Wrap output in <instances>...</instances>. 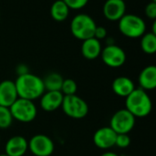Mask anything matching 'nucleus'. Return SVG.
I'll return each instance as SVG.
<instances>
[{"label": "nucleus", "instance_id": "23", "mask_svg": "<svg viewBox=\"0 0 156 156\" xmlns=\"http://www.w3.org/2000/svg\"><path fill=\"white\" fill-rule=\"evenodd\" d=\"M131 144V138L128 134H117L115 146L120 148H127Z\"/></svg>", "mask_w": 156, "mask_h": 156}, {"label": "nucleus", "instance_id": "31", "mask_svg": "<svg viewBox=\"0 0 156 156\" xmlns=\"http://www.w3.org/2000/svg\"><path fill=\"white\" fill-rule=\"evenodd\" d=\"M123 156H133V155H123Z\"/></svg>", "mask_w": 156, "mask_h": 156}, {"label": "nucleus", "instance_id": "13", "mask_svg": "<svg viewBox=\"0 0 156 156\" xmlns=\"http://www.w3.org/2000/svg\"><path fill=\"white\" fill-rule=\"evenodd\" d=\"M17 98L15 81L5 80L0 82V106L9 108Z\"/></svg>", "mask_w": 156, "mask_h": 156}, {"label": "nucleus", "instance_id": "19", "mask_svg": "<svg viewBox=\"0 0 156 156\" xmlns=\"http://www.w3.org/2000/svg\"><path fill=\"white\" fill-rule=\"evenodd\" d=\"M42 80L45 91H60L64 80L63 77L57 72H51Z\"/></svg>", "mask_w": 156, "mask_h": 156}, {"label": "nucleus", "instance_id": "3", "mask_svg": "<svg viewBox=\"0 0 156 156\" xmlns=\"http://www.w3.org/2000/svg\"><path fill=\"white\" fill-rule=\"evenodd\" d=\"M97 25L94 19L87 14H79L73 17L70 23V30L72 35L80 39L86 40L94 37V31Z\"/></svg>", "mask_w": 156, "mask_h": 156}, {"label": "nucleus", "instance_id": "1", "mask_svg": "<svg viewBox=\"0 0 156 156\" xmlns=\"http://www.w3.org/2000/svg\"><path fill=\"white\" fill-rule=\"evenodd\" d=\"M18 98L35 101L45 92L43 80L32 73H26L16 78L15 81Z\"/></svg>", "mask_w": 156, "mask_h": 156}, {"label": "nucleus", "instance_id": "2", "mask_svg": "<svg viewBox=\"0 0 156 156\" xmlns=\"http://www.w3.org/2000/svg\"><path fill=\"white\" fill-rule=\"evenodd\" d=\"M125 109L135 118H144L151 113L153 102L146 90L138 88L126 97Z\"/></svg>", "mask_w": 156, "mask_h": 156}, {"label": "nucleus", "instance_id": "21", "mask_svg": "<svg viewBox=\"0 0 156 156\" xmlns=\"http://www.w3.org/2000/svg\"><path fill=\"white\" fill-rule=\"evenodd\" d=\"M13 117L10 112V109L7 107L0 106V129H8L13 123Z\"/></svg>", "mask_w": 156, "mask_h": 156}, {"label": "nucleus", "instance_id": "28", "mask_svg": "<svg viewBox=\"0 0 156 156\" xmlns=\"http://www.w3.org/2000/svg\"><path fill=\"white\" fill-rule=\"evenodd\" d=\"M101 156H119L116 153H114V152H112V151H107V152H105V153H103V154H101Z\"/></svg>", "mask_w": 156, "mask_h": 156}, {"label": "nucleus", "instance_id": "15", "mask_svg": "<svg viewBox=\"0 0 156 156\" xmlns=\"http://www.w3.org/2000/svg\"><path fill=\"white\" fill-rule=\"evenodd\" d=\"M138 82L140 88L144 90H153L156 88V67L150 65L145 67L139 74Z\"/></svg>", "mask_w": 156, "mask_h": 156}, {"label": "nucleus", "instance_id": "6", "mask_svg": "<svg viewBox=\"0 0 156 156\" xmlns=\"http://www.w3.org/2000/svg\"><path fill=\"white\" fill-rule=\"evenodd\" d=\"M61 108L67 116L76 120L83 119L89 112L87 102L76 94L64 96Z\"/></svg>", "mask_w": 156, "mask_h": 156}, {"label": "nucleus", "instance_id": "22", "mask_svg": "<svg viewBox=\"0 0 156 156\" xmlns=\"http://www.w3.org/2000/svg\"><path fill=\"white\" fill-rule=\"evenodd\" d=\"M77 90H78V85L76 81L72 79H66L63 80L60 91L64 96H69V95H75Z\"/></svg>", "mask_w": 156, "mask_h": 156}, {"label": "nucleus", "instance_id": "9", "mask_svg": "<svg viewBox=\"0 0 156 156\" xmlns=\"http://www.w3.org/2000/svg\"><path fill=\"white\" fill-rule=\"evenodd\" d=\"M101 57L104 64L111 68H120L126 61L124 50L114 44H110L102 48Z\"/></svg>", "mask_w": 156, "mask_h": 156}, {"label": "nucleus", "instance_id": "5", "mask_svg": "<svg viewBox=\"0 0 156 156\" xmlns=\"http://www.w3.org/2000/svg\"><path fill=\"white\" fill-rule=\"evenodd\" d=\"M9 109L13 119L23 123L33 122L37 114V109L34 101L21 98H17Z\"/></svg>", "mask_w": 156, "mask_h": 156}, {"label": "nucleus", "instance_id": "20", "mask_svg": "<svg viewBox=\"0 0 156 156\" xmlns=\"http://www.w3.org/2000/svg\"><path fill=\"white\" fill-rule=\"evenodd\" d=\"M141 39V48L146 54L152 55L156 52V34L153 32L144 33Z\"/></svg>", "mask_w": 156, "mask_h": 156}, {"label": "nucleus", "instance_id": "14", "mask_svg": "<svg viewBox=\"0 0 156 156\" xmlns=\"http://www.w3.org/2000/svg\"><path fill=\"white\" fill-rule=\"evenodd\" d=\"M63 98L61 91H45L40 97V107L45 112H54L61 107Z\"/></svg>", "mask_w": 156, "mask_h": 156}, {"label": "nucleus", "instance_id": "27", "mask_svg": "<svg viewBox=\"0 0 156 156\" xmlns=\"http://www.w3.org/2000/svg\"><path fill=\"white\" fill-rule=\"evenodd\" d=\"M16 73L18 74V76L20 75H23V74H26V73H28V69L26 65H18L16 67Z\"/></svg>", "mask_w": 156, "mask_h": 156}, {"label": "nucleus", "instance_id": "32", "mask_svg": "<svg viewBox=\"0 0 156 156\" xmlns=\"http://www.w3.org/2000/svg\"><path fill=\"white\" fill-rule=\"evenodd\" d=\"M0 19H1V15H0Z\"/></svg>", "mask_w": 156, "mask_h": 156}, {"label": "nucleus", "instance_id": "25", "mask_svg": "<svg viewBox=\"0 0 156 156\" xmlns=\"http://www.w3.org/2000/svg\"><path fill=\"white\" fill-rule=\"evenodd\" d=\"M145 15L147 17L151 19H155L156 18V2H150L144 9Z\"/></svg>", "mask_w": 156, "mask_h": 156}, {"label": "nucleus", "instance_id": "12", "mask_svg": "<svg viewBox=\"0 0 156 156\" xmlns=\"http://www.w3.org/2000/svg\"><path fill=\"white\" fill-rule=\"evenodd\" d=\"M27 151L28 141L21 135L9 138L5 145V154L8 156H24Z\"/></svg>", "mask_w": 156, "mask_h": 156}, {"label": "nucleus", "instance_id": "18", "mask_svg": "<svg viewBox=\"0 0 156 156\" xmlns=\"http://www.w3.org/2000/svg\"><path fill=\"white\" fill-rule=\"evenodd\" d=\"M69 14V8L65 4L63 0H57L55 1L51 7H50V16L51 17L58 21L62 22L67 19Z\"/></svg>", "mask_w": 156, "mask_h": 156}, {"label": "nucleus", "instance_id": "16", "mask_svg": "<svg viewBox=\"0 0 156 156\" xmlns=\"http://www.w3.org/2000/svg\"><path fill=\"white\" fill-rule=\"evenodd\" d=\"M112 88L116 95L126 98L133 92V90L135 89V86L133 81L130 78L120 76L113 80Z\"/></svg>", "mask_w": 156, "mask_h": 156}, {"label": "nucleus", "instance_id": "29", "mask_svg": "<svg viewBox=\"0 0 156 156\" xmlns=\"http://www.w3.org/2000/svg\"><path fill=\"white\" fill-rule=\"evenodd\" d=\"M0 156H8V155H6L5 154H0Z\"/></svg>", "mask_w": 156, "mask_h": 156}, {"label": "nucleus", "instance_id": "17", "mask_svg": "<svg viewBox=\"0 0 156 156\" xmlns=\"http://www.w3.org/2000/svg\"><path fill=\"white\" fill-rule=\"evenodd\" d=\"M102 48L99 39L95 37H90L83 40L81 45V53L83 57L87 59L92 60L101 56Z\"/></svg>", "mask_w": 156, "mask_h": 156}, {"label": "nucleus", "instance_id": "30", "mask_svg": "<svg viewBox=\"0 0 156 156\" xmlns=\"http://www.w3.org/2000/svg\"><path fill=\"white\" fill-rule=\"evenodd\" d=\"M152 1H153V2H156V0H152Z\"/></svg>", "mask_w": 156, "mask_h": 156}, {"label": "nucleus", "instance_id": "10", "mask_svg": "<svg viewBox=\"0 0 156 156\" xmlns=\"http://www.w3.org/2000/svg\"><path fill=\"white\" fill-rule=\"evenodd\" d=\"M116 136L117 133L110 126L101 127L94 133L93 143L100 149H111L115 146Z\"/></svg>", "mask_w": 156, "mask_h": 156}, {"label": "nucleus", "instance_id": "4", "mask_svg": "<svg viewBox=\"0 0 156 156\" xmlns=\"http://www.w3.org/2000/svg\"><path fill=\"white\" fill-rule=\"evenodd\" d=\"M119 29L127 37L138 38L145 33L146 25L141 16L134 14H125L119 20Z\"/></svg>", "mask_w": 156, "mask_h": 156}, {"label": "nucleus", "instance_id": "7", "mask_svg": "<svg viewBox=\"0 0 156 156\" xmlns=\"http://www.w3.org/2000/svg\"><path fill=\"white\" fill-rule=\"evenodd\" d=\"M136 118L126 109L117 111L110 121V127L117 134H128L135 126Z\"/></svg>", "mask_w": 156, "mask_h": 156}, {"label": "nucleus", "instance_id": "11", "mask_svg": "<svg viewBox=\"0 0 156 156\" xmlns=\"http://www.w3.org/2000/svg\"><path fill=\"white\" fill-rule=\"evenodd\" d=\"M102 11L108 20L119 21L126 14V5L123 0H107Z\"/></svg>", "mask_w": 156, "mask_h": 156}, {"label": "nucleus", "instance_id": "8", "mask_svg": "<svg viewBox=\"0 0 156 156\" xmlns=\"http://www.w3.org/2000/svg\"><path fill=\"white\" fill-rule=\"evenodd\" d=\"M28 150L35 156H50L55 150L54 142L45 134H36L28 141Z\"/></svg>", "mask_w": 156, "mask_h": 156}, {"label": "nucleus", "instance_id": "24", "mask_svg": "<svg viewBox=\"0 0 156 156\" xmlns=\"http://www.w3.org/2000/svg\"><path fill=\"white\" fill-rule=\"evenodd\" d=\"M69 9L79 10L83 8L89 2V0H63Z\"/></svg>", "mask_w": 156, "mask_h": 156}, {"label": "nucleus", "instance_id": "26", "mask_svg": "<svg viewBox=\"0 0 156 156\" xmlns=\"http://www.w3.org/2000/svg\"><path fill=\"white\" fill-rule=\"evenodd\" d=\"M107 36V30L102 26H97L94 31V37L97 39H103Z\"/></svg>", "mask_w": 156, "mask_h": 156}]
</instances>
